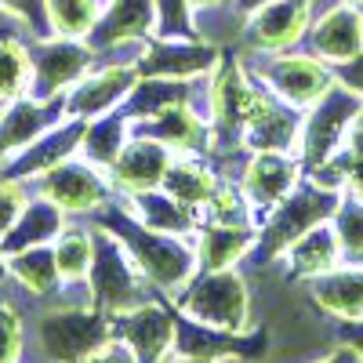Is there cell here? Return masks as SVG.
Segmentation results:
<instances>
[{"instance_id":"e0dca14e","label":"cell","mask_w":363,"mask_h":363,"mask_svg":"<svg viewBox=\"0 0 363 363\" xmlns=\"http://www.w3.org/2000/svg\"><path fill=\"white\" fill-rule=\"evenodd\" d=\"M171 160H174L171 145H164L157 138H145V135H131L124 153H120L109 167V182H113L116 196H135V193L160 189Z\"/></svg>"},{"instance_id":"ba28073f","label":"cell","mask_w":363,"mask_h":363,"mask_svg":"<svg viewBox=\"0 0 363 363\" xmlns=\"http://www.w3.org/2000/svg\"><path fill=\"white\" fill-rule=\"evenodd\" d=\"M33 193L48 196L55 207H62L66 215L80 218V215H95L106 203L116 200V189L109 182V171L95 167L84 157H69L58 167L44 171L40 178H33Z\"/></svg>"},{"instance_id":"f546056e","label":"cell","mask_w":363,"mask_h":363,"mask_svg":"<svg viewBox=\"0 0 363 363\" xmlns=\"http://www.w3.org/2000/svg\"><path fill=\"white\" fill-rule=\"evenodd\" d=\"M131 138V120L113 109L106 116H95V120H87V128H84V138H80V157L91 160L95 167L109 171L113 160L124 153V145Z\"/></svg>"},{"instance_id":"d6a6232c","label":"cell","mask_w":363,"mask_h":363,"mask_svg":"<svg viewBox=\"0 0 363 363\" xmlns=\"http://www.w3.org/2000/svg\"><path fill=\"white\" fill-rule=\"evenodd\" d=\"M102 11H106V0H48V15H51V33L55 37L84 40L91 29H95Z\"/></svg>"},{"instance_id":"cb8c5ba5","label":"cell","mask_w":363,"mask_h":363,"mask_svg":"<svg viewBox=\"0 0 363 363\" xmlns=\"http://www.w3.org/2000/svg\"><path fill=\"white\" fill-rule=\"evenodd\" d=\"M309 298L316 309L338 323L363 320V265H338L309 280Z\"/></svg>"},{"instance_id":"d590c367","label":"cell","mask_w":363,"mask_h":363,"mask_svg":"<svg viewBox=\"0 0 363 363\" xmlns=\"http://www.w3.org/2000/svg\"><path fill=\"white\" fill-rule=\"evenodd\" d=\"M0 363H22V313L0 291Z\"/></svg>"},{"instance_id":"4316f807","label":"cell","mask_w":363,"mask_h":363,"mask_svg":"<svg viewBox=\"0 0 363 363\" xmlns=\"http://www.w3.org/2000/svg\"><path fill=\"white\" fill-rule=\"evenodd\" d=\"M66 211L55 207L48 196L33 193V200L26 203V211L18 215V222L0 236V247L4 255H15V251H26V247H40V244H55V236L66 229Z\"/></svg>"},{"instance_id":"7c38bea8","label":"cell","mask_w":363,"mask_h":363,"mask_svg":"<svg viewBox=\"0 0 363 363\" xmlns=\"http://www.w3.org/2000/svg\"><path fill=\"white\" fill-rule=\"evenodd\" d=\"M113 335L124 338L138 363H164L174 352V335H178V313L167 298H149L142 306L116 313L113 316Z\"/></svg>"},{"instance_id":"7dc6e473","label":"cell","mask_w":363,"mask_h":363,"mask_svg":"<svg viewBox=\"0 0 363 363\" xmlns=\"http://www.w3.org/2000/svg\"><path fill=\"white\" fill-rule=\"evenodd\" d=\"M164 363H222V359H203V356H182V352H171Z\"/></svg>"},{"instance_id":"ab89813d","label":"cell","mask_w":363,"mask_h":363,"mask_svg":"<svg viewBox=\"0 0 363 363\" xmlns=\"http://www.w3.org/2000/svg\"><path fill=\"white\" fill-rule=\"evenodd\" d=\"M330 73H335V80L342 87H349L352 95L363 99V51L356 58H349V62H338V66H330Z\"/></svg>"},{"instance_id":"7bdbcfd3","label":"cell","mask_w":363,"mask_h":363,"mask_svg":"<svg viewBox=\"0 0 363 363\" xmlns=\"http://www.w3.org/2000/svg\"><path fill=\"white\" fill-rule=\"evenodd\" d=\"M342 153H349V157H359L363 153V102H359V113H356L352 128H349V142H345Z\"/></svg>"},{"instance_id":"c3c4849f","label":"cell","mask_w":363,"mask_h":363,"mask_svg":"<svg viewBox=\"0 0 363 363\" xmlns=\"http://www.w3.org/2000/svg\"><path fill=\"white\" fill-rule=\"evenodd\" d=\"M193 11H203V8H222V4H233V0H189Z\"/></svg>"},{"instance_id":"1f68e13d","label":"cell","mask_w":363,"mask_h":363,"mask_svg":"<svg viewBox=\"0 0 363 363\" xmlns=\"http://www.w3.org/2000/svg\"><path fill=\"white\" fill-rule=\"evenodd\" d=\"M215 222V225H258V215L247 200V193L240 189L236 178H222V186L215 189L203 207H200V225Z\"/></svg>"},{"instance_id":"83f0119b","label":"cell","mask_w":363,"mask_h":363,"mask_svg":"<svg viewBox=\"0 0 363 363\" xmlns=\"http://www.w3.org/2000/svg\"><path fill=\"white\" fill-rule=\"evenodd\" d=\"M120 203H124L131 215L149 225V229H157V233H174V236H193L200 229V218H196V211L186 207V203H178L164 186L160 189H149V193H135V196H120Z\"/></svg>"},{"instance_id":"4fadbf2b","label":"cell","mask_w":363,"mask_h":363,"mask_svg":"<svg viewBox=\"0 0 363 363\" xmlns=\"http://www.w3.org/2000/svg\"><path fill=\"white\" fill-rule=\"evenodd\" d=\"M222 62V48L200 37H149L138 58L142 77H174V80H207Z\"/></svg>"},{"instance_id":"52a82bcc","label":"cell","mask_w":363,"mask_h":363,"mask_svg":"<svg viewBox=\"0 0 363 363\" xmlns=\"http://www.w3.org/2000/svg\"><path fill=\"white\" fill-rule=\"evenodd\" d=\"M359 95H352L349 87H342L335 80V87L327 91V95L309 106L306 113H301V135H298V160L309 167H320L327 160H335L345 142H349V128H352V120L359 113Z\"/></svg>"},{"instance_id":"b9f144b4","label":"cell","mask_w":363,"mask_h":363,"mask_svg":"<svg viewBox=\"0 0 363 363\" xmlns=\"http://www.w3.org/2000/svg\"><path fill=\"white\" fill-rule=\"evenodd\" d=\"M345 160H349V186H345V193L363 200V153L359 157H349L345 153Z\"/></svg>"},{"instance_id":"d6986e66","label":"cell","mask_w":363,"mask_h":363,"mask_svg":"<svg viewBox=\"0 0 363 363\" xmlns=\"http://www.w3.org/2000/svg\"><path fill=\"white\" fill-rule=\"evenodd\" d=\"M84 128H87V120L66 116L62 124H55V128L44 131L37 142H29L26 149H18L15 157H8L4 164H0V174H11V178H22V182H33V178H40L44 171L58 167L62 160L80 157Z\"/></svg>"},{"instance_id":"5b68a950","label":"cell","mask_w":363,"mask_h":363,"mask_svg":"<svg viewBox=\"0 0 363 363\" xmlns=\"http://www.w3.org/2000/svg\"><path fill=\"white\" fill-rule=\"evenodd\" d=\"M171 306L203 327L251 330V291L247 277L236 269H200Z\"/></svg>"},{"instance_id":"f6af8a7d","label":"cell","mask_w":363,"mask_h":363,"mask_svg":"<svg viewBox=\"0 0 363 363\" xmlns=\"http://www.w3.org/2000/svg\"><path fill=\"white\" fill-rule=\"evenodd\" d=\"M18 18L15 15H8V11H0V40H4V37H18Z\"/></svg>"},{"instance_id":"ac0fdd59","label":"cell","mask_w":363,"mask_h":363,"mask_svg":"<svg viewBox=\"0 0 363 363\" xmlns=\"http://www.w3.org/2000/svg\"><path fill=\"white\" fill-rule=\"evenodd\" d=\"M298 135H301V109H294L280 95H272L258 80V99L244 128V149L247 153H262V149H291L294 153Z\"/></svg>"},{"instance_id":"44dd1931","label":"cell","mask_w":363,"mask_h":363,"mask_svg":"<svg viewBox=\"0 0 363 363\" xmlns=\"http://www.w3.org/2000/svg\"><path fill=\"white\" fill-rule=\"evenodd\" d=\"M149 37H157V0H106V11L84 40L99 55L106 48Z\"/></svg>"},{"instance_id":"5bb4252c","label":"cell","mask_w":363,"mask_h":363,"mask_svg":"<svg viewBox=\"0 0 363 363\" xmlns=\"http://www.w3.org/2000/svg\"><path fill=\"white\" fill-rule=\"evenodd\" d=\"M138 66L135 62H106L95 66L69 95H66V116L77 120H95L106 116L113 109L124 106V99L131 95V87L138 84Z\"/></svg>"},{"instance_id":"816d5d0a","label":"cell","mask_w":363,"mask_h":363,"mask_svg":"<svg viewBox=\"0 0 363 363\" xmlns=\"http://www.w3.org/2000/svg\"><path fill=\"white\" fill-rule=\"evenodd\" d=\"M349 4H356V8H363V0H349Z\"/></svg>"},{"instance_id":"8992f818","label":"cell","mask_w":363,"mask_h":363,"mask_svg":"<svg viewBox=\"0 0 363 363\" xmlns=\"http://www.w3.org/2000/svg\"><path fill=\"white\" fill-rule=\"evenodd\" d=\"M244 66L251 69L255 80H262L272 95H280L284 102H291L294 109L306 113L309 106H316L330 87H335V73L323 58H316L306 48L294 51H244Z\"/></svg>"},{"instance_id":"ee69618b","label":"cell","mask_w":363,"mask_h":363,"mask_svg":"<svg viewBox=\"0 0 363 363\" xmlns=\"http://www.w3.org/2000/svg\"><path fill=\"white\" fill-rule=\"evenodd\" d=\"M313 363H363V359L356 356V349H349V345H338L335 352H327V356H320V359H313Z\"/></svg>"},{"instance_id":"f907efd6","label":"cell","mask_w":363,"mask_h":363,"mask_svg":"<svg viewBox=\"0 0 363 363\" xmlns=\"http://www.w3.org/2000/svg\"><path fill=\"white\" fill-rule=\"evenodd\" d=\"M4 109H8V99H4V95H0V116H4Z\"/></svg>"},{"instance_id":"8fae6325","label":"cell","mask_w":363,"mask_h":363,"mask_svg":"<svg viewBox=\"0 0 363 363\" xmlns=\"http://www.w3.org/2000/svg\"><path fill=\"white\" fill-rule=\"evenodd\" d=\"M301 178H306V164L298 160V153H291V149H262V153H247L236 182L247 193L262 225L269 211L301 186Z\"/></svg>"},{"instance_id":"3957f363","label":"cell","mask_w":363,"mask_h":363,"mask_svg":"<svg viewBox=\"0 0 363 363\" xmlns=\"http://www.w3.org/2000/svg\"><path fill=\"white\" fill-rule=\"evenodd\" d=\"M342 196H345V193L323 189V186H316L313 178H301V186H298L287 200H280V203L262 218V225H258V244H255V251L247 255V262H255V265L280 262V255L294 244V240H301L309 229H316V225H323V222L335 218Z\"/></svg>"},{"instance_id":"603a6c76","label":"cell","mask_w":363,"mask_h":363,"mask_svg":"<svg viewBox=\"0 0 363 363\" xmlns=\"http://www.w3.org/2000/svg\"><path fill=\"white\" fill-rule=\"evenodd\" d=\"M222 167L215 157H207V153H174L167 174H164V189L178 200V203H186L196 211V218H200V207L215 196V189L222 186Z\"/></svg>"},{"instance_id":"30bf717a","label":"cell","mask_w":363,"mask_h":363,"mask_svg":"<svg viewBox=\"0 0 363 363\" xmlns=\"http://www.w3.org/2000/svg\"><path fill=\"white\" fill-rule=\"evenodd\" d=\"M316 0H272L262 4L258 11H251L244 18V37L240 48L244 51H294L306 44L309 26L316 18Z\"/></svg>"},{"instance_id":"681fc988","label":"cell","mask_w":363,"mask_h":363,"mask_svg":"<svg viewBox=\"0 0 363 363\" xmlns=\"http://www.w3.org/2000/svg\"><path fill=\"white\" fill-rule=\"evenodd\" d=\"M11 277V269H8V255H4V247H0V291H4V280Z\"/></svg>"},{"instance_id":"2e32d148","label":"cell","mask_w":363,"mask_h":363,"mask_svg":"<svg viewBox=\"0 0 363 363\" xmlns=\"http://www.w3.org/2000/svg\"><path fill=\"white\" fill-rule=\"evenodd\" d=\"M301 48L313 51L316 58H323L327 66H338V62L356 58L363 51V8L349 4V0H338V4L323 8L313 18L309 37Z\"/></svg>"},{"instance_id":"484cf974","label":"cell","mask_w":363,"mask_h":363,"mask_svg":"<svg viewBox=\"0 0 363 363\" xmlns=\"http://www.w3.org/2000/svg\"><path fill=\"white\" fill-rule=\"evenodd\" d=\"M258 244V225H215L207 222L193 233V247L200 269H236L247 262Z\"/></svg>"},{"instance_id":"9c48e42d","label":"cell","mask_w":363,"mask_h":363,"mask_svg":"<svg viewBox=\"0 0 363 363\" xmlns=\"http://www.w3.org/2000/svg\"><path fill=\"white\" fill-rule=\"evenodd\" d=\"M29 58H33V84L29 95L48 102L62 99L99 66V55L87 40L77 37H44L29 44Z\"/></svg>"},{"instance_id":"f35d334b","label":"cell","mask_w":363,"mask_h":363,"mask_svg":"<svg viewBox=\"0 0 363 363\" xmlns=\"http://www.w3.org/2000/svg\"><path fill=\"white\" fill-rule=\"evenodd\" d=\"M84 363H138V356H135V349H131L124 338H116V335H113L102 349H95Z\"/></svg>"},{"instance_id":"bcb514c9","label":"cell","mask_w":363,"mask_h":363,"mask_svg":"<svg viewBox=\"0 0 363 363\" xmlns=\"http://www.w3.org/2000/svg\"><path fill=\"white\" fill-rule=\"evenodd\" d=\"M262 4H272V0H233V8H236L240 15H244V18H247L251 11H258Z\"/></svg>"},{"instance_id":"7402d4cb","label":"cell","mask_w":363,"mask_h":363,"mask_svg":"<svg viewBox=\"0 0 363 363\" xmlns=\"http://www.w3.org/2000/svg\"><path fill=\"white\" fill-rule=\"evenodd\" d=\"M280 265H284V280L287 284H309L316 277H323V272L338 269L342 265V251H338V236H335V225L323 222L316 229H309L301 240H294V244L280 255Z\"/></svg>"},{"instance_id":"277c9868","label":"cell","mask_w":363,"mask_h":363,"mask_svg":"<svg viewBox=\"0 0 363 363\" xmlns=\"http://www.w3.org/2000/svg\"><path fill=\"white\" fill-rule=\"evenodd\" d=\"M91 229H95V262H91V272H87L91 306L116 316V313H128V309L142 306L149 298H157V287L142 277V269L135 265L124 240L116 233H109L106 225H95V222H91Z\"/></svg>"},{"instance_id":"4dcf8cb0","label":"cell","mask_w":363,"mask_h":363,"mask_svg":"<svg viewBox=\"0 0 363 363\" xmlns=\"http://www.w3.org/2000/svg\"><path fill=\"white\" fill-rule=\"evenodd\" d=\"M51 251H55L58 272H62V280H66V284H87L91 262H95V229L66 225L62 233L55 236Z\"/></svg>"},{"instance_id":"8d00e7d4","label":"cell","mask_w":363,"mask_h":363,"mask_svg":"<svg viewBox=\"0 0 363 363\" xmlns=\"http://www.w3.org/2000/svg\"><path fill=\"white\" fill-rule=\"evenodd\" d=\"M0 11H8L22 22V29L33 40L55 37L51 33V15H48V0H0Z\"/></svg>"},{"instance_id":"d4e9b609","label":"cell","mask_w":363,"mask_h":363,"mask_svg":"<svg viewBox=\"0 0 363 363\" xmlns=\"http://www.w3.org/2000/svg\"><path fill=\"white\" fill-rule=\"evenodd\" d=\"M207 95V80H174V77H138V84L131 87V95L124 99L120 113L131 124L135 120H149L178 102H196Z\"/></svg>"},{"instance_id":"7a4b0ae2","label":"cell","mask_w":363,"mask_h":363,"mask_svg":"<svg viewBox=\"0 0 363 363\" xmlns=\"http://www.w3.org/2000/svg\"><path fill=\"white\" fill-rule=\"evenodd\" d=\"M40 363H84L113 338V316L91 301L51 298L33 323Z\"/></svg>"},{"instance_id":"836d02e7","label":"cell","mask_w":363,"mask_h":363,"mask_svg":"<svg viewBox=\"0 0 363 363\" xmlns=\"http://www.w3.org/2000/svg\"><path fill=\"white\" fill-rule=\"evenodd\" d=\"M29 84H33V58L29 48L18 37H4L0 40V95L8 102L29 95Z\"/></svg>"},{"instance_id":"f1b7e54d","label":"cell","mask_w":363,"mask_h":363,"mask_svg":"<svg viewBox=\"0 0 363 363\" xmlns=\"http://www.w3.org/2000/svg\"><path fill=\"white\" fill-rule=\"evenodd\" d=\"M8 269H11V280L33 298V301H48L58 298L62 291V272H58V262H55V251L51 244H40V247H26V251H15L8 255Z\"/></svg>"},{"instance_id":"e575fe53","label":"cell","mask_w":363,"mask_h":363,"mask_svg":"<svg viewBox=\"0 0 363 363\" xmlns=\"http://www.w3.org/2000/svg\"><path fill=\"white\" fill-rule=\"evenodd\" d=\"M330 225H335V236H338L342 265H363V200L345 193Z\"/></svg>"},{"instance_id":"9a60e30c","label":"cell","mask_w":363,"mask_h":363,"mask_svg":"<svg viewBox=\"0 0 363 363\" xmlns=\"http://www.w3.org/2000/svg\"><path fill=\"white\" fill-rule=\"evenodd\" d=\"M131 135L157 138L174 153H207L211 157V120H207V95L196 102H178L149 120H135Z\"/></svg>"},{"instance_id":"6da1fadb","label":"cell","mask_w":363,"mask_h":363,"mask_svg":"<svg viewBox=\"0 0 363 363\" xmlns=\"http://www.w3.org/2000/svg\"><path fill=\"white\" fill-rule=\"evenodd\" d=\"M95 225H106L109 233H116L124 240V247L131 251L135 265L142 269V277L157 287V294H164L167 301H174L186 284L200 272L196 262V247H193V236H174V233H157L142 225L131 211L120 203V196L113 203H106L102 211L91 215Z\"/></svg>"},{"instance_id":"60d3db41","label":"cell","mask_w":363,"mask_h":363,"mask_svg":"<svg viewBox=\"0 0 363 363\" xmlns=\"http://www.w3.org/2000/svg\"><path fill=\"white\" fill-rule=\"evenodd\" d=\"M335 335H338L342 345L356 349V356L363 359V320H356V323H338V327H335Z\"/></svg>"},{"instance_id":"ffe728a7","label":"cell","mask_w":363,"mask_h":363,"mask_svg":"<svg viewBox=\"0 0 363 363\" xmlns=\"http://www.w3.org/2000/svg\"><path fill=\"white\" fill-rule=\"evenodd\" d=\"M62 120H66V95L48 99V102L22 95V99L8 102L4 116H0V164L15 157L18 149H26L29 142H37L55 124H62Z\"/></svg>"},{"instance_id":"74e56055","label":"cell","mask_w":363,"mask_h":363,"mask_svg":"<svg viewBox=\"0 0 363 363\" xmlns=\"http://www.w3.org/2000/svg\"><path fill=\"white\" fill-rule=\"evenodd\" d=\"M29 200H33V196H29V182L11 178V174H0V236L18 222V215L26 211Z\"/></svg>"}]
</instances>
